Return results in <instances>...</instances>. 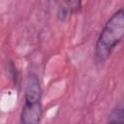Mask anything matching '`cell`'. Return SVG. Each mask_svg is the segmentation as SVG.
<instances>
[{"label": "cell", "mask_w": 124, "mask_h": 124, "mask_svg": "<svg viewBox=\"0 0 124 124\" xmlns=\"http://www.w3.org/2000/svg\"><path fill=\"white\" fill-rule=\"evenodd\" d=\"M109 123H124V105H119L112 109L108 115Z\"/></svg>", "instance_id": "277c9868"}, {"label": "cell", "mask_w": 124, "mask_h": 124, "mask_svg": "<svg viewBox=\"0 0 124 124\" xmlns=\"http://www.w3.org/2000/svg\"><path fill=\"white\" fill-rule=\"evenodd\" d=\"M82 7V0H64L61 8L59 9V17L64 19L66 16L78 13Z\"/></svg>", "instance_id": "3957f363"}, {"label": "cell", "mask_w": 124, "mask_h": 124, "mask_svg": "<svg viewBox=\"0 0 124 124\" xmlns=\"http://www.w3.org/2000/svg\"><path fill=\"white\" fill-rule=\"evenodd\" d=\"M124 39V5L116 10L106 21L94 46V60L104 64L115 47Z\"/></svg>", "instance_id": "6da1fadb"}, {"label": "cell", "mask_w": 124, "mask_h": 124, "mask_svg": "<svg viewBox=\"0 0 124 124\" xmlns=\"http://www.w3.org/2000/svg\"><path fill=\"white\" fill-rule=\"evenodd\" d=\"M42 86L40 79L34 74H31L27 79L24 104L20 112V121L24 124H37L43 116L42 105Z\"/></svg>", "instance_id": "7a4b0ae2"}]
</instances>
